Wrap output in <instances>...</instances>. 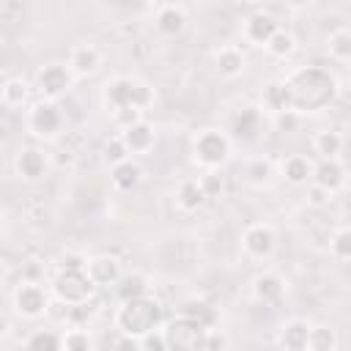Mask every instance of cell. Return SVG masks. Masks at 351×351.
Returning a JSON list of instances; mask_svg holds the SVG:
<instances>
[{
    "instance_id": "cell-1",
    "label": "cell",
    "mask_w": 351,
    "mask_h": 351,
    "mask_svg": "<svg viewBox=\"0 0 351 351\" xmlns=\"http://www.w3.org/2000/svg\"><path fill=\"white\" fill-rule=\"evenodd\" d=\"M285 82L291 88L293 112L296 115L324 110L335 99V93H337V80L326 69H321V66H302Z\"/></svg>"
},
{
    "instance_id": "cell-2",
    "label": "cell",
    "mask_w": 351,
    "mask_h": 351,
    "mask_svg": "<svg viewBox=\"0 0 351 351\" xmlns=\"http://www.w3.org/2000/svg\"><path fill=\"white\" fill-rule=\"evenodd\" d=\"M115 329L118 335L145 340L151 332L162 329V304L148 293L121 302V307L115 310Z\"/></svg>"
},
{
    "instance_id": "cell-3",
    "label": "cell",
    "mask_w": 351,
    "mask_h": 351,
    "mask_svg": "<svg viewBox=\"0 0 351 351\" xmlns=\"http://www.w3.org/2000/svg\"><path fill=\"white\" fill-rule=\"evenodd\" d=\"M230 156V140L222 129H203L192 140V159L206 170H219Z\"/></svg>"
},
{
    "instance_id": "cell-4",
    "label": "cell",
    "mask_w": 351,
    "mask_h": 351,
    "mask_svg": "<svg viewBox=\"0 0 351 351\" xmlns=\"http://www.w3.org/2000/svg\"><path fill=\"white\" fill-rule=\"evenodd\" d=\"M93 291H96V285L90 282L88 271H69V269H60L58 277L52 280V296H55V302L69 304V307L88 304L90 296H93Z\"/></svg>"
},
{
    "instance_id": "cell-5",
    "label": "cell",
    "mask_w": 351,
    "mask_h": 351,
    "mask_svg": "<svg viewBox=\"0 0 351 351\" xmlns=\"http://www.w3.org/2000/svg\"><path fill=\"white\" fill-rule=\"evenodd\" d=\"M11 304H14V313L25 321H36L41 315L49 313V293L41 282L36 280H22L16 288H14V296H11Z\"/></svg>"
},
{
    "instance_id": "cell-6",
    "label": "cell",
    "mask_w": 351,
    "mask_h": 351,
    "mask_svg": "<svg viewBox=\"0 0 351 351\" xmlns=\"http://www.w3.org/2000/svg\"><path fill=\"white\" fill-rule=\"evenodd\" d=\"M206 332L203 326L186 321V318H173L162 326L165 335V351H203L206 348Z\"/></svg>"
},
{
    "instance_id": "cell-7",
    "label": "cell",
    "mask_w": 351,
    "mask_h": 351,
    "mask_svg": "<svg viewBox=\"0 0 351 351\" xmlns=\"http://www.w3.org/2000/svg\"><path fill=\"white\" fill-rule=\"evenodd\" d=\"M27 132L36 137V140H55L60 134V126H63V115L60 110L55 107V101H36L30 110H27Z\"/></svg>"
},
{
    "instance_id": "cell-8",
    "label": "cell",
    "mask_w": 351,
    "mask_h": 351,
    "mask_svg": "<svg viewBox=\"0 0 351 351\" xmlns=\"http://www.w3.org/2000/svg\"><path fill=\"white\" fill-rule=\"evenodd\" d=\"M137 88H140V80H132L126 74H118V77L107 80L104 88H101L104 110L112 115L123 107H137Z\"/></svg>"
},
{
    "instance_id": "cell-9",
    "label": "cell",
    "mask_w": 351,
    "mask_h": 351,
    "mask_svg": "<svg viewBox=\"0 0 351 351\" xmlns=\"http://www.w3.org/2000/svg\"><path fill=\"white\" fill-rule=\"evenodd\" d=\"M71 82H74V74H71V69L66 63H47L36 74V88L47 101L60 99L71 88Z\"/></svg>"
},
{
    "instance_id": "cell-10",
    "label": "cell",
    "mask_w": 351,
    "mask_h": 351,
    "mask_svg": "<svg viewBox=\"0 0 351 351\" xmlns=\"http://www.w3.org/2000/svg\"><path fill=\"white\" fill-rule=\"evenodd\" d=\"M274 247H277V233H274L271 225H266V222H252V225L244 228V233H241V250H244L250 258L266 261V258L274 252Z\"/></svg>"
},
{
    "instance_id": "cell-11",
    "label": "cell",
    "mask_w": 351,
    "mask_h": 351,
    "mask_svg": "<svg viewBox=\"0 0 351 351\" xmlns=\"http://www.w3.org/2000/svg\"><path fill=\"white\" fill-rule=\"evenodd\" d=\"M277 30H280V22H277V16L269 14V11H252V14L244 19V25H241V36H244V41L252 44V47H266V44L274 38Z\"/></svg>"
},
{
    "instance_id": "cell-12",
    "label": "cell",
    "mask_w": 351,
    "mask_h": 351,
    "mask_svg": "<svg viewBox=\"0 0 351 351\" xmlns=\"http://www.w3.org/2000/svg\"><path fill=\"white\" fill-rule=\"evenodd\" d=\"M14 170L22 181H41L49 173V156L36 145H25L14 159Z\"/></svg>"
},
{
    "instance_id": "cell-13",
    "label": "cell",
    "mask_w": 351,
    "mask_h": 351,
    "mask_svg": "<svg viewBox=\"0 0 351 351\" xmlns=\"http://www.w3.org/2000/svg\"><path fill=\"white\" fill-rule=\"evenodd\" d=\"M154 27L156 33H162L165 38H176L186 30V11L176 3H162L154 11Z\"/></svg>"
},
{
    "instance_id": "cell-14",
    "label": "cell",
    "mask_w": 351,
    "mask_h": 351,
    "mask_svg": "<svg viewBox=\"0 0 351 351\" xmlns=\"http://www.w3.org/2000/svg\"><path fill=\"white\" fill-rule=\"evenodd\" d=\"M90 282L96 288H110V285H118L121 282V261L112 258V255H93L88 258V266H85Z\"/></svg>"
},
{
    "instance_id": "cell-15",
    "label": "cell",
    "mask_w": 351,
    "mask_h": 351,
    "mask_svg": "<svg viewBox=\"0 0 351 351\" xmlns=\"http://www.w3.org/2000/svg\"><path fill=\"white\" fill-rule=\"evenodd\" d=\"M74 77H93L101 69V52L93 44H74L69 49V63Z\"/></svg>"
},
{
    "instance_id": "cell-16",
    "label": "cell",
    "mask_w": 351,
    "mask_h": 351,
    "mask_svg": "<svg viewBox=\"0 0 351 351\" xmlns=\"http://www.w3.org/2000/svg\"><path fill=\"white\" fill-rule=\"evenodd\" d=\"M244 66H247V58H244V52H241L239 47H233V44H225V47H219V49L214 52V69H217V74H219L222 80H236V77H241V74H244Z\"/></svg>"
},
{
    "instance_id": "cell-17",
    "label": "cell",
    "mask_w": 351,
    "mask_h": 351,
    "mask_svg": "<svg viewBox=\"0 0 351 351\" xmlns=\"http://www.w3.org/2000/svg\"><path fill=\"white\" fill-rule=\"evenodd\" d=\"M121 140H123V145H126L129 154H148L154 148V143H156V129H154L151 121L143 118L140 123L123 129L121 132Z\"/></svg>"
},
{
    "instance_id": "cell-18",
    "label": "cell",
    "mask_w": 351,
    "mask_h": 351,
    "mask_svg": "<svg viewBox=\"0 0 351 351\" xmlns=\"http://www.w3.org/2000/svg\"><path fill=\"white\" fill-rule=\"evenodd\" d=\"M250 288H252L255 302H261V304H277L282 299V293H285V280L280 274H274V271H263V274H255L252 277V285Z\"/></svg>"
},
{
    "instance_id": "cell-19",
    "label": "cell",
    "mask_w": 351,
    "mask_h": 351,
    "mask_svg": "<svg viewBox=\"0 0 351 351\" xmlns=\"http://www.w3.org/2000/svg\"><path fill=\"white\" fill-rule=\"evenodd\" d=\"M310 326L304 318H291L280 326L277 343L282 351H307V337H310Z\"/></svg>"
},
{
    "instance_id": "cell-20",
    "label": "cell",
    "mask_w": 351,
    "mask_h": 351,
    "mask_svg": "<svg viewBox=\"0 0 351 351\" xmlns=\"http://www.w3.org/2000/svg\"><path fill=\"white\" fill-rule=\"evenodd\" d=\"M313 173H315V162L304 154H291L282 159V176L291 186H307L313 184Z\"/></svg>"
},
{
    "instance_id": "cell-21",
    "label": "cell",
    "mask_w": 351,
    "mask_h": 351,
    "mask_svg": "<svg viewBox=\"0 0 351 351\" xmlns=\"http://www.w3.org/2000/svg\"><path fill=\"white\" fill-rule=\"evenodd\" d=\"M313 184L335 195L346 184V167H343V162L340 159H321V162H315Z\"/></svg>"
},
{
    "instance_id": "cell-22",
    "label": "cell",
    "mask_w": 351,
    "mask_h": 351,
    "mask_svg": "<svg viewBox=\"0 0 351 351\" xmlns=\"http://www.w3.org/2000/svg\"><path fill=\"white\" fill-rule=\"evenodd\" d=\"M261 99H263V107H266L269 112H274V115L293 110V96H291V88H288L285 80H271V82H266L263 90H261Z\"/></svg>"
},
{
    "instance_id": "cell-23",
    "label": "cell",
    "mask_w": 351,
    "mask_h": 351,
    "mask_svg": "<svg viewBox=\"0 0 351 351\" xmlns=\"http://www.w3.org/2000/svg\"><path fill=\"white\" fill-rule=\"evenodd\" d=\"M206 192L200 186V178H184L176 189V203L184 208V211H197L203 203H206Z\"/></svg>"
},
{
    "instance_id": "cell-24",
    "label": "cell",
    "mask_w": 351,
    "mask_h": 351,
    "mask_svg": "<svg viewBox=\"0 0 351 351\" xmlns=\"http://www.w3.org/2000/svg\"><path fill=\"white\" fill-rule=\"evenodd\" d=\"M178 315L186 318V321H192V324H197V326H203V329H214V324H217V313H214V307L206 304V302H200V299H189V302H184L181 310H178Z\"/></svg>"
},
{
    "instance_id": "cell-25",
    "label": "cell",
    "mask_w": 351,
    "mask_h": 351,
    "mask_svg": "<svg viewBox=\"0 0 351 351\" xmlns=\"http://www.w3.org/2000/svg\"><path fill=\"white\" fill-rule=\"evenodd\" d=\"M343 145H346V140H343V134L335 132V129H321V132H315V137H313V151H315L321 159H337L340 151H343Z\"/></svg>"
},
{
    "instance_id": "cell-26",
    "label": "cell",
    "mask_w": 351,
    "mask_h": 351,
    "mask_svg": "<svg viewBox=\"0 0 351 351\" xmlns=\"http://www.w3.org/2000/svg\"><path fill=\"white\" fill-rule=\"evenodd\" d=\"M140 178H143V170H140V165L132 162V159L121 162L118 167H110V181H112V186L121 189V192H132V189L140 184Z\"/></svg>"
},
{
    "instance_id": "cell-27",
    "label": "cell",
    "mask_w": 351,
    "mask_h": 351,
    "mask_svg": "<svg viewBox=\"0 0 351 351\" xmlns=\"http://www.w3.org/2000/svg\"><path fill=\"white\" fill-rule=\"evenodd\" d=\"M27 93H30V88H27V82L22 77H5V82L0 88V99H3V104L8 110L22 107L27 101Z\"/></svg>"
},
{
    "instance_id": "cell-28",
    "label": "cell",
    "mask_w": 351,
    "mask_h": 351,
    "mask_svg": "<svg viewBox=\"0 0 351 351\" xmlns=\"http://www.w3.org/2000/svg\"><path fill=\"white\" fill-rule=\"evenodd\" d=\"M337 348V332L326 324H313L307 337V351H335Z\"/></svg>"
},
{
    "instance_id": "cell-29",
    "label": "cell",
    "mask_w": 351,
    "mask_h": 351,
    "mask_svg": "<svg viewBox=\"0 0 351 351\" xmlns=\"http://www.w3.org/2000/svg\"><path fill=\"white\" fill-rule=\"evenodd\" d=\"M25 351H63V335L52 329H36L25 340Z\"/></svg>"
},
{
    "instance_id": "cell-30",
    "label": "cell",
    "mask_w": 351,
    "mask_h": 351,
    "mask_svg": "<svg viewBox=\"0 0 351 351\" xmlns=\"http://www.w3.org/2000/svg\"><path fill=\"white\" fill-rule=\"evenodd\" d=\"M326 49L335 60H351V30L337 27L326 36Z\"/></svg>"
},
{
    "instance_id": "cell-31",
    "label": "cell",
    "mask_w": 351,
    "mask_h": 351,
    "mask_svg": "<svg viewBox=\"0 0 351 351\" xmlns=\"http://www.w3.org/2000/svg\"><path fill=\"white\" fill-rule=\"evenodd\" d=\"M263 49H266L271 58H282V60H285V58H291V55L296 52V36H293L291 30L280 27V30L274 33V38H271Z\"/></svg>"
},
{
    "instance_id": "cell-32",
    "label": "cell",
    "mask_w": 351,
    "mask_h": 351,
    "mask_svg": "<svg viewBox=\"0 0 351 351\" xmlns=\"http://www.w3.org/2000/svg\"><path fill=\"white\" fill-rule=\"evenodd\" d=\"M230 126H233V132H236L239 137L250 140V137H255V132H258V126H261V115H258L255 107H244V110L233 118Z\"/></svg>"
},
{
    "instance_id": "cell-33",
    "label": "cell",
    "mask_w": 351,
    "mask_h": 351,
    "mask_svg": "<svg viewBox=\"0 0 351 351\" xmlns=\"http://www.w3.org/2000/svg\"><path fill=\"white\" fill-rule=\"evenodd\" d=\"M115 288H118L121 302H126V299H137V296H145V293H148V285H145V280H143L140 274L121 277V282H118Z\"/></svg>"
},
{
    "instance_id": "cell-34",
    "label": "cell",
    "mask_w": 351,
    "mask_h": 351,
    "mask_svg": "<svg viewBox=\"0 0 351 351\" xmlns=\"http://www.w3.org/2000/svg\"><path fill=\"white\" fill-rule=\"evenodd\" d=\"M63 351H93V340L85 329L71 326L69 332H63Z\"/></svg>"
},
{
    "instance_id": "cell-35",
    "label": "cell",
    "mask_w": 351,
    "mask_h": 351,
    "mask_svg": "<svg viewBox=\"0 0 351 351\" xmlns=\"http://www.w3.org/2000/svg\"><path fill=\"white\" fill-rule=\"evenodd\" d=\"M329 250L337 261H351V228H340L329 239Z\"/></svg>"
},
{
    "instance_id": "cell-36",
    "label": "cell",
    "mask_w": 351,
    "mask_h": 351,
    "mask_svg": "<svg viewBox=\"0 0 351 351\" xmlns=\"http://www.w3.org/2000/svg\"><path fill=\"white\" fill-rule=\"evenodd\" d=\"M126 159H132V154L126 151V145H123L121 134L104 143V162H107L110 167H118V165H121V162H126Z\"/></svg>"
},
{
    "instance_id": "cell-37",
    "label": "cell",
    "mask_w": 351,
    "mask_h": 351,
    "mask_svg": "<svg viewBox=\"0 0 351 351\" xmlns=\"http://www.w3.org/2000/svg\"><path fill=\"white\" fill-rule=\"evenodd\" d=\"M143 110H137V107H123V110H118V112H112V123L123 132V129H129V126H134V123H140L143 121Z\"/></svg>"
},
{
    "instance_id": "cell-38",
    "label": "cell",
    "mask_w": 351,
    "mask_h": 351,
    "mask_svg": "<svg viewBox=\"0 0 351 351\" xmlns=\"http://www.w3.org/2000/svg\"><path fill=\"white\" fill-rule=\"evenodd\" d=\"M200 186H203L206 197H217V195H222V176L217 170H206L200 176Z\"/></svg>"
},
{
    "instance_id": "cell-39",
    "label": "cell",
    "mask_w": 351,
    "mask_h": 351,
    "mask_svg": "<svg viewBox=\"0 0 351 351\" xmlns=\"http://www.w3.org/2000/svg\"><path fill=\"white\" fill-rule=\"evenodd\" d=\"M228 335L222 329H208L206 332V348L203 351H228Z\"/></svg>"
},
{
    "instance_id": "cell-40",
    "label": "cell",
    "mask_w": 351,
    "mask_h": 351,
    "mask_svg": "<svg viewBox=\"0 0 351 351\" xmlns=\"http://www.w3.org/2000/svg\"><path fill=\"white\" fill-rule=\"evenodd\" d=\"M247 176H250V181H255V184L269 181V176H271V165L263 162V159H255V162L247 167Z\"/></svg>"
},
{
    "instance_id": "cell-41",
    "label": "cell",
    "mask_w": 351,
    "mask_h": 351,
    "mask_svg": "<svg viewBox=\"0 0 351 351\" xmlns=\"http://www.w3.org/2000/svg\"><path fill=\"white\" fill-rule=\"evenodd\" d=\"M88 266V258L82 252H63L60 258V269H69V271H85Z\"/></svg>"
},
{
    "instance_id": "cell-42",
    "label": "cell",
    "mask_w": 351,
    "mask_h": 351,
    "mask_svg": "<svg viewBox=\"0 0 351 351\" xmlns=\"http://www.w3.org/2000/svg\"><path fill=\"white\" fill-rule=\"evenodd\" d=\"M329 200H332V192H326L315 184H307V203L310 206H326Z\"/></svg>"
},
{
    "instance_id": "cell-43",
    "label": "cell",
    "mask_w": 351,
    "mask_h": 351,
    "mask_svg": "<svg viewBox=\"0 0 351 351\" xmlns=\"http://www.w3.org/2000/svg\"><path fill=\"white\" fill-rule=\"evenodd\" d=\"M112 351H145L143 340H134V337H126V335H118L115 343H112Z\"/></svg>"
},
{
    "instance_id": "cell-44",
    "label": "cell",
    "mask_w": 351,
    "mask_h": 351,
    "mask_svg": "<svg viewBox=\"0 0 351 351\" xmlns=\"http://www.w3.org/2000/svg\"><path fill=\"white\" fill-rule=\"evenodd\" d=\"M274 118H277V129H280V132H291V129H296V123H299V115H296L293 110L280 112V115H274Z\"/></svg>"
},
{
    "instance_id": "cell-45",
    "label": "cell",
    "mask_w": 351,
    "mask_h": 351,
    "mask_svg": "<svg viewBox=\"0 0 351 351\" xmlns=\"http://www.w3.org/2000/svg\"><path fill=\"white\" fill-rule=\"evenodd\" d=\"M143 346H145V351H165V335H162V329L151 332V335L143 340Z\"/></svg>"
}]
</instances>
